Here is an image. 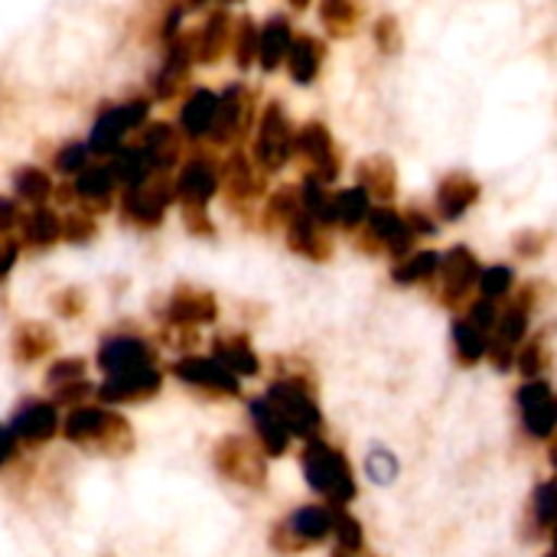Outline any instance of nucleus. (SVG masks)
<instances>
[{"mask_svg":"<svg viewBox=\"0 0 557 557\" xmlns=\"http://www.w3.org/2000/svg\"><path fill=\"white\" fill-rule=\"evenodd\" d=\"M323 16H326L330 23H346V20L352 16V3H349V0H326V3H323Z\"/></svg>","mask_w":557,"mask_h":557,"instance_id":"nucleus-47","label":"nucleus"},{"mask_svg":"<svg viewBox=\"0 0 557 557\" xmlns=\"http://www.w3.org/2000/svg\"><path fill=\"white\" fill-rule=\"evenodd\" d=\"M176 189H180V199L186 206L202 209L212 199V193H215V170L209 163H202V160H193V163L183 166Z\"/></svg>","mask_w":557,"mask_h":557,"instance_id":"nucleus-26","label":"nucleus"},{"mask_svg":"<svg viewBox=\"0 0 557 557\" xmlns=\"http://www.w3.org/2000/svg\"><path fill=\"white\" fill-rule=\"evenodd\" d=\"M516 290V271L509 264H490L480 271V284H476V297L493 300V304H506Z\"/></svg>","mask_w":557,"mask_h":557,"instance_id":"nucleus-31","label":"nucleus"},{"mask_svg":"<svg viewBox=\"0 0 557 557\" xmlns=\"http://www.w3.org/2000/svg\"><path fill=\"white\" fill-rule=\"evenodd\" d=\"M111 183H114L111 170H88V173H82V176L75 180V193H78V199H85V202L104 206L108 196H111Z\"/></svg>","mask_w":557,"mask_h":557,"instance_id":"nucleus-37","label":"nucleus"},{"mask_svg":"<svg viewBox=\"0 0 557 557\" xmlns=\"http://www.w3.org/2000/svg\"><path fill=\"white\" fill-rule=\"evenodd\" d=\"M366 476L375 483V486H392L398 476H401V460L392 447L385 444H372L369 454H366Z\"/></svg>","mask_w":557,"mask_h":557,"instance_id":"nucleus-32","label":"nucleus"},{"mask_svg":"<svg viewBox=\"0 0 557 557\" xmlns=\"http://www.w3.org/2000/svg\"><path fill=\"white\" fill-rule=\"evenodd\" d=\"M20 457V441L10 431V424H0V470H7Z\"/></svg>","mask_w":557,"mask_h":557,"instance_id":"nucleus-45","label":"nucleus"},{"mask_svg":"<svg viewBox=\"0 0 557 557\" xmlns=\"http://www.w3.org/2000/svg\"><path fill=\"white\" fill-rule=\"evenodd\" d=\"M144 117H147V104H144V101H134V104H124V108L108 111V114L98 121V127H95L91 147L111 153V150L117 147V140H121V134H124L127 127L140 124Z\"/></svg>","mask_w":557,"mask_h":557,"instance_id":"nucleus-21","label":"nucleus"},{"mask_svg":"<svg viewBox=\"0 0 557 557\" xmlns=\"http://www.w3.org/2000/svg\"><path fill=\"white\" fill-rule=\"evenodd\" d=\"M300 470L307 486L330 506V509H349L359 499V480L349 463V457L333 447L323 437H313L300 450Z\"/></svg>","mask_w":557,"mask_h":557,"instance_id":"nucleus-1","label":"nucleus"},{"mask_svg":"<svg viewBox=\"0 0 557 557\" xmlns=\"http://www.w3.org/2000/svg\"><path fill=\"white\" fill-rule=\"evenodd\" d=\"M212 359L219 366H225L232 375L238 379H255L261 372V359L251 346V339L245 333H228V336H215L212 343Z\"/></svg>","mask_w":557,"mask_h":557,"instance_id":"nucleus-18","label":"nucleus"},{"mask_svg":"<svg viewBox=\"0 0 557 557\" xmlns=\"http://www.w3.org/2000/svg\"><path fill=\"white\" fill-rule=\"evenodd\" d=\"M437 271H441V251L424 248V251H411L401 261H395L392 281L398 287H424V284L437 281Z\"/></svg>","mask_w":557,"mask_h":557,"instance_id":"nucleus-25","label":"nucleus"},{"mask_svg":"<svg viewBox=\"0 0 557 557\" xmlns=\"http://www.w3.org/2000/svg\"><path fill=\"white\" fill-rule=\"evenodd\" d=\"M297 150L313 163V170H317V176H313V180L330 183V180L336 176L333 144H330V134H326L320 124H310V127H304V131H300V137H297Z\"/></svg>","mask_w":557,"mask_h":557,"instance_id":"nucleus-24","label":"nucleus"},{"mask_svg":"<svg viewBox=\"0 0 557 557\" xmlns=\"http://www.w3.org/2000/svg\"><path fill=\"white\" fill-rule=\"evenodd\" d=\"M55 310H59L62 317H75V313L82 310V294H78V290L62 294V297L55 300Z\"/></svg>","mask_w":557,"mask_h":557,"instance_id":"nucleus-48","label":"nucleus"},{"mask_svg":"<svg viewBox=\"0 0 557 557\" xmlns=\"http://www.w3.org/2000/svg\"><path fill=\"white\" fill-rule=\"evenodd\" d=\"M82 163H85V147H82V144H69V147L55 157V166H59L62 173H78Z\"/></svg>","mask_w":557,"mask_h":557,"instance_id":"nucleus-46","label":"nucleus"},{"mask_svg":"<svg viewBox=\"0 0 557 557\" xmlns=\"http://www.w3.org/2000/svg\"><path fill=\"white\" fill-rule=\"evenodd\" d=\"M372 212V202H369V193L362 186H352V189H343L330 199V222L333 225H343V228H359Z\"/></svg>","mask_w":557,"mask_h":557,"instance_id":"nucleus-28","label":"nucleus"},{"mask_svg":"<svg viewBox=\"0 0 557 557\" xmlns=\"http://www.w3.org/2000/svg\"><path fill=\"white\" fill-rule=\"evenodd\" d=\"M10 431L16 434L20 444H26V447H42V444H49V441L62 431L59 411H55L52 401L29 398L26 405L16 408V414H13V421H10Z\"/></svg>","mask_w":557,"mask_h":557,"instance_id":"nucleus-11","label":"nucleus"},{"mask_svg":"<svg viewBox=\"0 0 557 557\" xmlns=\"http://www.w3.org/2000/svg\"><path fill=\"white\" fill-rule=\"evenodd\" d=\"M16 189L26 202H46L49 193H52V180L42 173V170H23L16 176Z\"/></svg>","mask_w":557,"mask_h":557,"instance_id":"nucleus-40","label":"nucleus"},{"mask_svg":"<svg viewBox=\"0 0 557 557\" xmlns=\"http://www.w3.org/2000/svg\"><path fill=\"white\" fill-rule=\"evenodd\" d=\"M91 392H95V388H91V382H88V379H82V382H75V385H65V388L52 392V398H55L59 405H78V401H85Z\"/></svg>","mask_w":557,"mask_h":557,"instance_id":"nucleus-44","label":"nucleus"},{"mask_svg":"<svg viewBox=\"0 0 557 557\" xmlns=\"http://www.w3.org/2000/svg\"><path fill=\"white\" fill-rule=\"evenodd\" d=\"M333 557H349V555H339V552H336V555H333Z\"/></svg>","mask_w":557,"mask_h":557,"instance_id":"nucleus-53","label":"nucleus"},{"mask_svg":"<svg viewBox=\"0 0 557 557\" xmlns=\"http://www.w3.org/2000/svg\"><path fill=\"white\" fill-rule=\"evenodd\" d=\"M150 166H153V160L147 157V150H121L117 160H114V166H111V176L121 180V183H127L134 189V186L147 183Z\"/></svg>","mask_w":557,"mask_h":557,"instance_id":"nucleus-35","label":"nucleus"},{"mask_svg":"<svg viewBox=\"0 0 557 557\" xmlns=\"http://www.w3.org/2000/svg\"><path fill=\"white\" fill-rule=\"evenodd\" d=\"M552 362H555V356H552V343H548V336H545V333H532V336L522 343L519 356H516V372L522 375V382L548 379Z\"/></svg>","mask_w":557,"mask_h":557,"instance_id":"nucleus-27","label":"nucleus"},{"mask_svg":"<svg viewBox=\"0 0 557 557\" xmlns=\"http://www.w3.org/2000/svg\"><path fill=\"white\" fill-rule=\"evenodd\" d=\"M62 235H65L69 242H88V238L95 235V222H91L88 215H72V219L62 225Z\"/></svg>","mask_w":557,"mask_h":557,"instance_id":"nucleus-43","label":"nucleus"},{"mask_svg":"<svg viewBox=\"0 0 557 557\" xmlns=\"http://www.w3.org/2000/svg\"><path fill=\"white\" fill-rule=\"evenodd\" d=\"M268 405L277 411V418L287 424V431L294 434V441H313V437H323V428H326V418L320 411V401H317V388H313V379L310 372H284L271 382L268 388Z\"/></svg>","mask_w":557,"mask_h":557,"instance_id":"nucleus-3","label":"nucleus"},{"mask_svg":"<svg viewBox=\"0 0 557 557\" xmlns=\"http://www.w3.org/2000/svg\"><path fill=\"white\" fill-rule=\"evenodd\" d=\"M49 349H55V336H52V330H49L46 323L29 320V323H23V326L13 333V359H16V362H36V359H42Z\"/></svg>","mask_w":557,"mask_h":557,"instance_id":"nucleus-29","label":"nucleus"},{"mask_svg":"<svg viewBox=\"0 0 557 557\" xmlns=\"http://www.w3.org/2000/svg\"><path fill=\"white\" fill-rule=\"evenodd\" d=\"M557 525V476L552 480H542L529 503H525V512H522V522H519V532H522V542H539V539H548V532Z\"/></svg>","mask_w":557,"mask_h":557,"instance_id":"nucleus-14","label":"nucleus"},{"mask_svg":"<svg viewBox=\"0 0 557 557\" xmlns=\"http://www.w3.org/2000/svg\"><path fill=\"white\" fill-rule=\"evenodd\" d=\"M59 235H62V222H59L49 209H36V212H29L26 222H23V238H26V245H33V248H46V245H52Z\"/></svg>","mask_w":557,"mask_h":557,"instance_id":"nucleus-36","label":"nucleus"},{"mask_svg":"<svg viewBox=\"0 0 557 557\" xmlns=\"http://www.w3.org/2000/svg\"><path fill=\"white\" fill-rule=\"evenodd\" d=\"M82 379H88V375H85V359H82V356L55 359V362L49 366V372H46V385H49L52 392H59V388H65V385H75V382H82Z\"/></svg>","mask_w":557,"mask_h":557,"instance_id":"nucleus-39","label":"nucleus"},{"mask_svg":"<svg viewBox=\"0 0 557 557\" xmlns=\"http://www.w3.org/2000/svg\"><path fill=\"white\" fill-rule=\"evenodd\" d=\"M333 512L326 503L297 506L271 529V552L281 557H297L310 548H320L333 539Z\"/></svg>","mask_w":557,"mask_h":557,"instance_id":"nucleus-5","label":"nucleus"},{"mask_svg":"<svg viewBox=\"0 0 557 557\" xmlns=\"http://www.w3.org/2000/svg\"><path fill=\"white\" fill-rule=\"evenodd\" d=\"M490 352V333L473 326L463 313H454L450 320V356L460 369H476L486 362Z\"/></svg>","mask_w":557,"mask_h":557,"instance_id":"nucleus-17","label":"nucleus"},{"mask_svg":"<svg viewBox=\"0 0 557 557\" xmlns=\"http://www.w3.org/2000/svg\"><path fill=\"white\" fill-rule=\"evenodd\" d=\"M219 317V304L209 290H199V287H180L166 307H163V320L166 326H183V330H196V326H206V323H215Z\"/></svg>","mask_w":557,"mask_h":557,"instance_id":"nucleus-12","label":"nucleus"},{"mask_svg":"<svg viewBox=\"0 0 557 557\" xmlns=\"http://www.w3.org/2000/svg\"><path fill=\"white\" fill-rule=\"evenodd\" d=\"M480 199V186L470 176H447L437 186V212L447 222H457L460 215H467Z\"/></svg>","mask_w":557,"mask_h":557,"instance_id":"nucleus-22","label":"nucleus"},{"mask_svg":"<svg viewBox=\"0 0 557 557\" xmlns=\"http://www.w3.org/2000/svg\"><path fill=\"white\" fill-rule=\"evenodd\" d=\"M480 258L467 248V245H457L450 248L447 255H441V271H437V304L460 313L473 294H476V284H480Z\"/></svg>","mask_w":557,"mask_h":557,"instance_id":"nucleus-8","label":"nucleus"},{"mask_svg":"<svg viewBox=\"0 0 557 557\" xmlns=\"http://www.w3.org/2000/svg\"><path fill=\"white\" fill-rule=\"evenodd\" d=\"M62 434L72 447H82V450H91L101 457H121L134 444V434L121 414H114L108 408H91V405L75 408L65 418Z\"/></svg>","mask_w":557,"mask_h":557,"instance_id":"nucleus-4","label":"nucleus"},{"mask_svg":"<svg viewBox=\"0 0 557 557\" xmlns=\"http://www.w3.org/2000/svg\"><path fill=\"white\" fill-rule=\"evenodd\" d=\"M160 388H163V375H160V369L150 362V366H137V369H124V372L108 375V379L95 388V395H98V401H104V405H144V401H150Z\"/></svg>","mask_w":557,"mask_h":557,"instance_id":"nucleus-10","label":"nucleus"},{"mask_svg":"<svg viewBox=\"0 0 557 557\" xmlns=\"http://www.w3.org/2000/svg\"><path fill=\"white\" fill-rule=\"evenodd\" d=\"M545 557H555V555H545Z\"/></svg>","mask_w":557,"mask_h":557,"instance_id":"nucleus-54","label":"nucleus"},{"mask_svg":"<svg viewBox=\"0 0 557 557\" xmlns=\"http://www.w3.org/2000/svg\"><path fill=\"white\" fill-rule=\"evenodd\" d=\"M290 72L297 82H310L317 75V65H320V46L313 39H297L290 46Z\"/></svg>","mask_w":557,"mask_h":557,"instance_id":"nucleus-38","label":"nucleus"},{"mask_svg":"<svg viewBox=\"0 0 557 557\" xmlns=\"http://www.w3.org/2000/svg\"><path fill=\"white\" fill-rule=\"evenodd\" d=\"M290 157V134H287V121L281 114V108H268L264 121H261V134H258V160L268 170L284 166Z\"/></svg>","mask_w":557,"mask_h":557,"instance_id":"nucleus-19","label":"nucleus"},{"mask_svg":"<svg viewBox=\"0 0 557 557\" xmlns=\"http://www.w3.org/2000/svg\"><path fill=\"white\" fill-rule=\"evenodd\" d=\"M150 362H153V349L140 336H131V333L108 336L98 346V369L104 375H114V372H124V369H137V366H150Z\"/></svg>","mask_w":557,"mask_h":557,"instance_id":"nucleus-15","label":"nucleus"},{"mask_svg":"<svg viewBox=\"0 0 557 557\" xmlns=\"http://www.w3.org/2000/svg\"><path fill=\"white\" fill-rule=\"evenodd\" d=\"M545 297H542V284H525L519 290H512V297L499 307V320L496 330L490 333V352L486 362L496 372H512L516 369V356L522 349V343L532 336V323L535 313L542 310Z\"/></svg>","mask_w":557,"mask_h":557,"instance_id":"nucleus-2","label":"nucleus"},{"mask_svg":"<svg viewBox=\"0 0 557 557\" xmlns=\"http://www.w3.org/2000/svg\"><path fill=\"white\" fill-rule=\"evenodd\" d=\"M548 460H552V467H555V473H557V437L548 444Z\"/></svg>","mask_w":557,"mask_h":557,"instance_id":"nucleus-50","label":"nucleus"},{"mask_svg":"<svg viewBox=\"0 0 557 557\" xmlns=\"http://www.w3.org/2000/svg\"><path fill=\"white\" fill-rule=\"evenodd\" d=\"M176 153V134L166 127V124H157L147 137V157L150 160H160V163H170Z\"/></svg>","mask_w":557,"mask_h":557,"instance_id":"nucleus-41","label":"nucleus"},{"mask_svg":"<svg viewBox=\"0 0 557 557\" xmlns=\"http://www.w3.org/2000/svg\"><path fill=\"white\" fill-rule=\"evenodd\" d=\"M290 52V29L284 20H274L271 26H264V33L258 36V55L264 69H274L284 55Z\"/></svg>","mask_w":557,"mask_h":557,"instance_id":"nucleus-34","label":"nucleus"},{"mask_svg":"<svg viewBox=\"0 0 557 557\" xmlns=\"http://www.w3.org/2000/svg\"><path fill=\"white\" fill-rule=\"evenodd\" d=\"M362 189L369 193V189H375L379 196H392L395 193V173H392V166L385 170V173H379V160H369V163H362Z\"/></svg>","mask_w":557,"mask_h":557,"instance_id":"nucleus-42","label":"nucleus"},{"mask_svg":"<svg viewBox=\"0 0 557 557\" xmlns=\"http://www.w3.org/2000/svg\"><path fill=\"white\" fill-rule=\"evenodd\" d=\"M333 542L339 555L359 557L366 552V525L359 516H352L349 509H336L333 512Z\"/></svg>","mask_w":557,"mask_h":557,"instance_id":"nucleus-30","label":"nucleus"},{"mask_svg":"<svg viewBox=\"0 0 557 557\" xmlns=\"http://www.w3.org/2000/svg\"><path fill=\"white\" fill-rule=\"evenodd\" d=\"M294 3H297V7H304V3H307V0H294Z\"/></svg>","mask_w":557,"mask_h":557,"instance_id":"nucleus-52","label":"nucleus"},{"mask_svg":"<svg viewBox=\"0 0 557 557\" xmlns=\"http://www.w3.org/2000/svg\"><path fill=\"white\" fill-rule=\"evenodd\" d=\"M287 245L310 258V261H326L330 258V238L323 232V225L317 219H310L307 212H300L290 225H287Z\"/></svg>","mask_w":557,"mask_h":557,"instance_id":"nucleus-23","label":"nucleus"},{"mask_svg":"<svg viewBox=\"0 0 557 557\" xmlns=\"http://www.w3.org/2000/svg\"><path fill=\"white\" fill-rule=\"evenodd\" d=\"M366 222H369V242H372L375 248L388 251L395 261H401L405 255L414 251L418 235L408 228L405 215H398L395 209H385V206H382V209H372Z\"/></svg>","mask_w":557,"mask_h":557,"instance_id":"nucleus-13","label":"nucleus"},{"mask_svg":"<svg viewBox=\"0 0 557 557\" xmlns=\"http://www.w3.org/2000/svg\"><path fill=\"white\" fill-rule=\"evenodd\" d=\"M173 375L189 385L199 395L209 398H238L242 395V379L232 375L225 366H219L212 356H183L173 366Z\"/></svg>","mask_w":557,"mask_h":557,"instance_id":"nucleus-9","label":"nucleus"},{"mask_svg":"<svg viewBox=\"0 0 557 557\" xmlns=\"http://www.w3.org/2000/svg\"><path fill=\"white\" fill-rule=\"evenodd\" d=\"M170 196H173V193H170L166 183H140V186H134V189L127 193L124 212H127V219L137 222V225H157V222L163 219L166 206H170Z\"/></svg>","mask_w":557,"mask_h":557,"instance_id":"nucleus-20","label":"nucleus"},{"mask_svg":"<svg viewBox=\"0 0 557 557\" xmlns=\"http://www.w3.org/2000/svg\"><path fill=\"white\" fill-rule=\"evenodd\" d=\"M516 411L522 434L535 444H552L557 437V388L548 379H532L516 388Z\"/></svg>","mask_w":557,"mask_h":557,"instance_id":"nucleus-7","label":"nucleus"},{"mask_svg":"<svg viewBox=\"0 0 557 557\" xmlns=\"http://www.w3.org/2000/svg\"><path fill=\"white\" fill-rule=\"evenodd\" d=\"M16 219V206L10 199H0V232H7Z\"/></svg>","mask_w":557,"mask_h":557,"instance_id":"nucleus-49","label":"nucleus"},{"mask_svg":"<svg viewBox=\"0 0 557 557\" xmlns=\"http://www.w3.org/2000/svg\"><path fill=\"white\" fill-rule=\"evenodd\" d=\"M248 418L255 428V441L264 450V457H284L294 444V434L287 431V424L277 418V411L268 405V398H251L248 405Z\"/></svg>","mask_w":557,"mask_h":557,"instance_id":"nucleus-16","label":"nucleus"},{"mask_svg":"<svg viewBox=\"0 0 557 557\" xmlns=\"http://www.w3.org/2000/svg\"><path fill=\"white\" fill-rule=\"evenodd\" d=\"M548 542H552V555L557 557V525L548 532Z\"/></svg>","mask_w":557,"mask_h":557,"instance_id":"nucleus-51","label":"nucleus"},{"mask_svg":"<svg viewBox=\"0 0 557 557\" xmlns=\"http://www.w3.org/2000/svg\"><path fill=\"white\" fill-rule=\"evenodd\" d=\"M212 467L228 480L245 490H264L268 486V460L258 441L228 434L215 444L212 450Z\"/></svg>","mask_w":557,"mask_h":557,"instance_id":"nucleus-6","label":"nucleus"},{"mask_svg":"<svg viewBox=\"0 0 557 557\" xmlns=\"http://www.w3.org/2000/svg\"><path fill=\"white\" fill-rule=\"evenodd\" d=\"M215 111H219V98L212 95V91H196L189 101H186V108H183V127H186V134H202V131H209L212 127V121H215Z\"/></svg>","mask_w":557,"mask_h":557,"instance_id":"nucleus-33","label":"nucleus"}]
</instances>
